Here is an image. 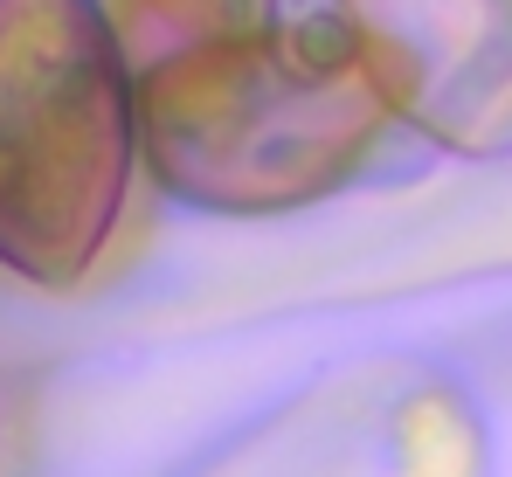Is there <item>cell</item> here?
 Instances as JSON below:
<instances>
[{"label": "cell", "instance_id": "cell-1", "mask_svg": "<svg viewBox=\"0 0 512 477\" xmlns=\"http://www.w3.org/2000/svg\"><path fill=\"white\" fill-rule=\"evenodd\" d=\"M132 90L160 187L215 215H277L333 194L388 111L340 21L277 28L270 14L153 49L132 63Z\"/></svg>", "mask_w": 512, "mask_h": 477}, {"label": "cell", "instance_id": "cell-4", "mask_svg": "<svg viewBox=\"0 0 512 477\" xmlns=\"http://www.w3.org/2000/svg\"><path fill=\"white\" fill-rule=\"evenodd\" d=\"M0 457H7V401H0Z\"/></svg>", "mask_w": 512, "mask_h": 477}, {"label": "cell", "instance_id": "cell-2", "mask_svg": "<svg viewBox=\"0 0 512 477\" xmlns=\"http://www.w3.org/2000/svg\"><path fill=\"white\" fill-rule=\"evenodd\" d=\"M139 146L132 56L97 0H0V263L84 284Z\"/></svg>", "mask_w": 512, "mask_h": 477}, {"label": "cell", "instance_id": "cell-3", "mask_svg": "<svg viewBox=\"0 0 512 477\" xmlns=\"http://www.w3.org/2000/svg\"><path fill=\"white\" fill-rule=\"evenodd\" d=\"M374 90L457 153L512 146V0H340Z\"/></svg>", "mask_w": 512, "mask_h": 477}]
</instances>
